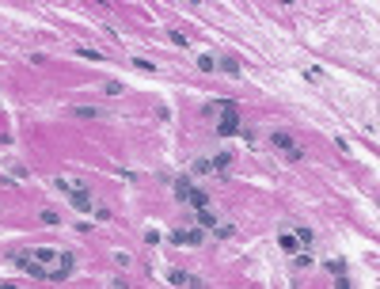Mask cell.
I'll return each instance as SVG.
<instances>
[{
  "mask_svg": "<svg viewBox=\"0 0 380 289\" xmlns=\"http://www.w3.org/2000/svg\"><path fill=\"white\" fill-rule=\"evenodd\" d=\"M293 240H297V244H304V247H308V244H312V228L297 225V228H293Z\"/></svg>",
  "mask_w": 380,
  "mask_h": 289,
  "instance_id": "cell-10",
  "label": "cell"
},
{
  "mask_svg": "<svg viewBox=\"0 0 380 289\" xmlns=\"http://www.w3.org/2000/svg\"><path fill=\"white\" fill-rule=\"evenodd\" d=\"M217 111H221L217 137H236V133H240V107H236L232 99H221V103H217Z\"/></svg>",
  "mask_w": 380,
  "mask_h": 289,
  "instance_id": "cell-1",
  "label": "cell"
},
{
  "mask_svg": "<svg viewBox=\"0 0 380 289\" xmlns=\"http://www.w3.org/2000/svg\"><path fill=\"white\" fill-rule=\"evenodd\" d=\"M0 289H19V285H12V282H0Z\"/></svg>",
  "mask_w": 380,
  "mask_h": 289,
  "instance_id": "cell-24",
  "label": "cell"
},
{
  "mask_svg": "<svg viewBox=\"0 0 380 289\" xmlns=\"http://www.w3.org/2000/svg\"><path fill=\"white\" fill-rule=\"evenodd\" d=\"M168 278H171V285H179V289H206V282H202V278H194L190 270H171Z\"/></svg>",
  "mask_w": 380,
  "mask_h": 289,
  "instance_id": "cell-3",
  "label": "cell"
},
{
  "mask_svg": "<svg viewBox=\"0 0 380 289\" xmlns=\"http://www.w3.org/2000/svg\"><path fill=\"white\" fill-rule=\"evenodd\" d=\"M209 171H213L209 160H194V175H209Z\"/></svg>",
  "mask_w": 380,
  "mask_h": 289,
  "instance_id": "cell-14",
  "label": "cell"
},
{
  "mask_svg": "<svg viewBox=\"0 0 380 289\" xmlns=\"http://www.w3.org/2000/svg\"><path fill=\"white\" fill-rule=\"evenodd\" d=\"M304 76H308L312 84H319V80H323V69H316V65H312V69H304Z\"/></svg>",
  "mask_w": 380,
  "mask_h": 289,
  "instance_id": "cell-18",
  "label": "cell"
},
{
  "mask_svg": "<svg viewBox=\"0 0 380 289\" xmlns=\"http://www.w3.org/2000/svg\"><path fill=\"white\" fill-rule=\"evenodd\" d=\"M84 183L80 179H57V190H65V194H73V190H80Z\"/></svg>",
  "mask_w": 380,
  "mask_h": 289,
  "instance_id": "cell-12",
  "label": "cell"
},
{
  "mask_svg": "<svg viewBox=\"0 0 380 289\" xmlns=\"http://www.w3.org/2000/svg\"><path fill=\"white\" fill-rule=\"evenodd\" d=\"M335 289H350V282H346V274H338V285Z\"/></svg>",
  "mask_w": 380,
  "mask_h": 289,
  "instance_id": "cell-23",
  "label": "cell"
},
{
  "mask_svg": "<svg viewBox=\"0 0 380 289\" xmlns=\"http://www.w3.org/2000/svg\"><path fill=\"white\" fill-rule=\"evenodd\" d=\"M76 114L80 118H99V107H76Z\"/></svg>",
  "mask_w": 380,
  "mask_h": 289,
  "instance_id": "cell-19",
  "label": "cell"
},
{
  "mask_svg": "<svg viewBox=\"0 0 380 289\" xmlns=\"http://www.w3.org/2000/svg\"><path fill=\"white\" fill-rule=\"evenodd\" d=\"M198 225L202 228H217V213H213V209H198Z\"/></svg>",
  "mask_w": 380,
  "mask_h": 289,
  "instance_id": "cell-9",
  "label": "cell"
},
{
  "mask_svg": "<svg viewBox=\"0 0 380 289\" xmlns=\"http://www.w3.org/2000/svg\"><path fill=\"white\" fill-rule=\"evenodd\" d=\"M327 270H331V274H346V263H342V259H331Z\"/></svg>",
  "mask_w": 380,
  "mask_h": 289,
  "instance_id": "cell-16",
  "label": "cell"
},
{
  "mask_svg": "<svg viewBox=\"0 0 380 289\" xmlns=\"http://www.w3.org/2000/svg\"><path fill=\"white\" fill-rule=\"evenodd\" d=\"M133 69H141V73H156V65L149 61V57H137V61H133Z\"/></svg>",
  "mask_w": 380,
  "mask_h": 289,
  "instance_id": "cell-15",
  "label": "cell"
},
{
  "mask_svg": "<svg viewBox=\"0 0 380 289\" xmlns=\"http://www.w3.org/2000/svg\"><path fill=\"white\" fill-rule=\"evenodd\" d=\"M217 69H225L228 76H240V61H236V57H221V61H217Z\"/></svg>",
  "mask_w": 380,
  "mask_h": 289,
  "instance_id": "cell-7",
  "label": "cell"
},
{
  "mask_svg": "<svg viewBox=\"0 0 380 289\" xmlns=\"http://www.w3.org/2000/svg\"><path fill=\"white\" fill-rule=\"evenodd\" d=\"M76 53H80V57H92V61H103V53H99V50H87V46H80Z\"/></svg>",
  "mask_w": 380,
  "mask_h": 289,
  "instance_id": "cell-20",
  "label": "cell"
},
{
  "mask_svg": "<svg viewBox=\"0 0 380 289\" xmlns=\"http://www.w3.org/2000/svg\"><path fill=\"white\" fill-rule=\"evenodd\" d=\"M281 247H285V251H297V240H293V232H281Z\"/></svg>",
  "mask_w": 380,
  "mask_h": 289,
  "instance_id": "cell-17",
  "label": "cell"
},
{
  "mask_svg": "<svg viewBox=\"0 0 380 289\" xmlns=\"http://www.w3.org/2000/svg\"><path fill=\"white\" fill-rule=\"evenodd\" d=\"M69 202H73V209H80V213H92V190H87V187L73 190V194H69Z\"/></svg>",
  "mask_w": 380,
  "mask_h": 289,
  "instance_id": "cell-4",
  "label": "cell"
},
{
  "mask_svg": "<svg viewBox=\"0 0 380 289\" xmlns=\"http://www.w3.org/2000/svg\"><path fill=\"white\" fill-rule=\"evenodd\" d=\"M209 164H213V171H225L228 164H232V156H228V152H221V156H213Z\"/></svg>",
  "mask_w": 380,
  "mask_h": 289,
  "instance_id": "cell-13",
  "label": "cell"
},
{
  "mask_svg": "<svg viewBox=\"0 0 380 289\" xmlns=\"http://www.w3.org/2000/svg\"><path fill=\"white\" fill-rule=\"evenodd\" d=\"M42 221H46V225H61V217H57L53 209H46V213H42Z\"/></svg>",
  "mask_w": 380,
  "mask_h": 289,
  "instance_id": "cell-22",
  "label": "cell"
},
{
  "mask_svg": "<svg viewBox=\"0 0 380 289\" xmlns=\"http://www.w3.org/2000/svg\"><path fill=\"white\" fill-rule=\"evenodd\" d=\"M175 194H179V202H187V198L194 194V183H190L187 175H179V179H175Z\"/></svg>",
  "mask_w": 380,
  "mask_h": 289,
  "instance_id": "cell-5",
  "label": "cell"
},
{
  "mask_svg": "<svg viewBox=\"0 0 380 289\" xmlns=\"http://www.w3.org/2000/svg\"><path fill=\"white\" fill-rule=\"evenodd\" d=\"M198 69H202V73H217V57L202 53V57H198Z\"/></svg>",
  "mask_w": 380,
  "mask_h": 289,
  "instance_id": "cell-11",
  "label": "cell"
},
{
  "mask_svg": "<svg viewBox=\"0 0 380 289\" xmlns=\"http://www.w3.org/2000/svg\"><path fill=\"white\" fill-rule=\"evenodd\" d=\"M187 202H190L194 209H209V194H206V190H194V194H190Z\"/></svg>",
  "mask_w": 380,
  "mask_h": 289,
  "instance_id": "cell-8",
  "label": "cell"
},
{
  "mask_svg": "<svg viewBox=\"0 0 380 289\" xmlns=\"http://www.w3.org/2000/svg\"><path fill=\"white\" fill-rule=\"evenodd\" d=\"M293 263H297V266H312V255H308V251H297Z\"/></svg>",
  "mask_w": 380,
  "mask_h": 289,
  "instance_id": "cell-21",
  "label": "cell"
},
{
  "mask_svg": "<svg viewBox=\"0 0 380 289\" xmlns=\"http://www.w3.org/2000/svg\"><path fill=\"white\" fill-rule=\"evenodd\" d=\"M270 141H274L278 149H285V152H293V149H297V144H293V133H285V130H278V133H274Z\"/></svg>",
  "mask_w": 380,
  "mask_h": 289,
  "instance_id": "cell-6",
  "label": "cell"
},
{
  "mask_svg": "<svg viewBox=\"0 0 380 289\" xmlns=\"http://www.w3.org/2000/svg\"><path fill=\"white\" fill-rule=\"evenodd\" d=\"M202 240H206V232H202V228H179V232H171V244H187V247H198Z\"/></svg>",
  "mask_w": 380,
  "mask_h": 289,
  "instance_id": "cell-2",
  "label": "cell"
}]
</instances>
